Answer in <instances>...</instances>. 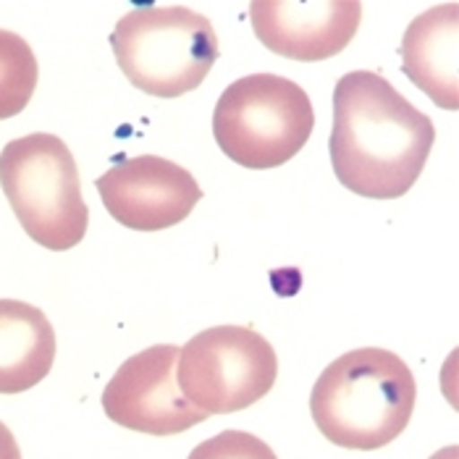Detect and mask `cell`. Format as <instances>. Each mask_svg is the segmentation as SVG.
Here are the masks:
<instances>
[{"label": "cell", "instance_id": "obj_2", "mask_svg": "<svg viewBox=\"0 0 459 459\" xmlns=\"http://www.w3.org/2000/svg\"><path fill=\"white\" fill-rule=\"evenodd\" d=\"M418 384L399 354L362 347L342 354L318 376L310 412L336 446L373 452L389 446L410 425Z\"/></svg>", "mask_w": 459, "mask_h": 459}, {"label": "cell", "instance_id": "obj_13", "mask_svg": "<svg viewBox=\"0 0 459 459\" xmlns=\"http://www.w3.org/2000/svg\"><path fill=\"white\" fill-rule=\"evenodd\" d=\"M186 459H279L257 436L245 430H223L192 449Z\"/></svg>", "mask_w": 459, "mask_h": 459}, {"label": "cell", "instance_id": "obj_5", "mask_svg": "<svg viewBox=\"0 0 459 459\" xmlns=\"http://www.w3.org/2000/svg\"><path fill=\"white\" fill-rule=\"evenodd\" d=\"M307 92L276 74L242 76L223 90L212 113V134L237 166L268 171L289 163L313 134Z\"/></svg>", "mask_w": 459, "mask_h": 459}, {"label": "cell", "instance_id": "obj_10", "mask_svg": "<svg viewBox=\"0 0 459 459\" xmlns=\"http://www.w3.org/2000/svg\"><path fill=\"white\" fill-rule=\"evenodd\" d=\"M459 5L444 3L412 19L402 37V69L438 108H459Z\"/></svg>", "mask_w": 459, "mask_h": 459}, {"label": "cell", "instance_id": "obj_8", "mask_svg": "<svg viewBox=\"0 0 459 459\" xmlns=\"http://www.w3.org/2000/svg\"><path fill=\"white\" fill-rule=\"evenodd\" d=\"M106 211L126 229L163 231L189 218L203 200L197 178L160 155L118 160L95 181Z\"/></svg>", "mask_w": 459, "mask_h": 459}, {"label": "cell", "instance_id": "obj_6", "mask_svg": "<svg viewBox=\"0 0 459 459\" xmlns=\"http://www.w3.org/2000/svg\"><path fill=\"white\" fill-rule=\"evenodd\" d=\"M276 376V350L245 325H215L178 347V391L208 418L252 407L268 396Z\"/></svg>", "mask_w": 459, "mask_h": 459}, {"label": "cell", "instance_id": "obj_7", "mask_svg": "<svg viewBox=\"0 0 459 459\" xmlns=\"http://www.w3.org/2000/svg\"><path fill=\"white\" fill-rule=\"evenodd\" d=\"M177 344H155L132 354L103 391V410L121 428L147 436H178L208 415L192 407L177 386Z\"/></svg>", "mask_w": 459, "mask_h": 459}, {"label": "cell", "instance_id": "obj_12", "mask_svg": "<svg viewBox=\"0 0 459 459\" xmlns=\"http://www.w3.org/2000/svg\"><path fill=\"white\" fill-rule=\"evenodd\" d=\"M39 66L30 42L0 30V121L19 116L35 95Z\"/></svg>", "mask_w": 459, "mask_h": 459}, {"label": "cell", "instance_id": "obj_15", "mask_svg": "<svg viewBox=\"0 0 459 459\" xmlns=\"http://www.w3.org/2000/svg\"><path fill=\"white\" fill-rule=\"evenodd\" d=\"M459 457V449L457 446H446V449H441V452H436L430 459H457Z\"/></svg>", "mask_w": 459, "mask_h": 459}, {"label": "cell", "instance_id": "obj_9", "mask_svg": "<svg viewBox=\"0 0 459 459\" xmlns=\"http://www.w3.org/2000/svg\"><path fill=\"white\" fill-rule=\"evenodd\" d=\"M255 37L291 61H328L357 35L362 5L357 0H257L249 5Z\"/></svg>", "mask_w": 459, "mask_h": 459}, {"label": "cell", "instance_id": "obj_14", "mask_svg": "<svg viewBox=\"0 0 459 459\" xmlns=\"http://www.w3.org/2000/svg\"><path fill=\"white\" fill-rule=\"evenodd\" d=\"M0 459H22V449L11 433V428L0 420Z\"/></svg>", "mask_w": 459, "mask_h": 459}, {"label": "cell", "instance_id": "obj_1", "mask_svg": "<svg viewBox=\"0 0 459 459\" xmlns=\"http://www.w3.org/2000/svg\"><path fill=\"white\" fill-rule=\"evenodd\" d=\"M436 129L376 71H350L333 90L331 166L350 192L396 200L423 174Z\"/></svg>", "mask_w": 459, "mask_h": 459}, {"label": "cell", "instance_id": "obj_3", "mask_svg": "<svg viewBox=\"0 0 459 459\" xmlns=\"http://www.w3.org/2000/svg\"><path fill=\"white\" fill-rule=\"evenodd\" d=\"M110 48L124 76L163 100L197 90L221 56L211 19L186 5H144L124 13Z\"/></svg>", "mask_w": 459, "mask_h": 459}, {"label": "cell", "instance_id": "obj_4", "mask_svg": "<svg viewBox=\"0 0 459 459\" xmlns=\"http://www.w3.org/2000/svg\"><path fill=\"white\" fill-rule=\"evenodd\" d=\"M0 186L27 237L39 247H76L90 223L76 160L66 142L35 132L0 152Z\"/></svg>", "mask_w": 459, "mask_h": 459}, {"label": "cell", "instance_id": "obj_11", "mask_svg": "<svg viewBox=\"0 0 459 459\" xmlns=\"http://www.w3.org/2000/svg\"><path fill=\"white\" fill-rule=\"evenodd\" d=\"M53 359L56 331L45 313L22 299H0V394L37 386Z\"/></svg>", "mask_w": 459, "mask_h": 459}]
</instances>
